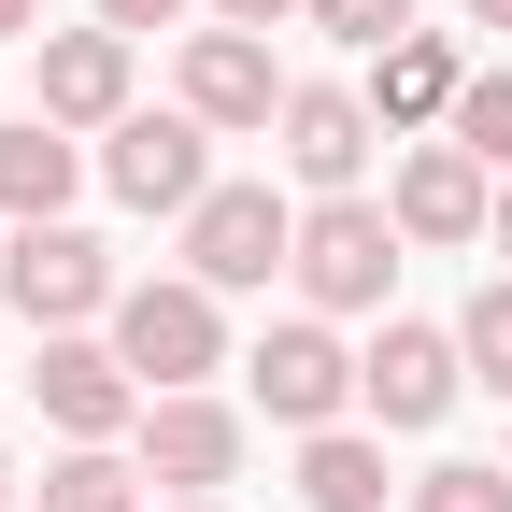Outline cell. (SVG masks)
I'll return each instance as SVG.
<instances>
[{"label": "cell", "mask_w": 512, "mask_h": 512, "mask_svg": "<svg viewBox=\"0 0 512 512\" xmlns=\"http://www.w3.org/2000/svg\"><path fill=\"white\" fill-rule=\"evenodd\" d=\"M114 356H128V384L185 399V384L214 370V285H200V271H185V285H128V299H114Z\"/></svg>", "instance_id": "6da1fadb"}, {"label": "cell", "mask_w": 512, "mask_h": 512, "mask_svg": "<svg viewBox=\"0 0 512 512\" xmlns=\"http://www.w3.org/2000/svg\"><path fill=\"white\" fill-rule=\"evenodd\" d=\"M285 256H299V214L271 200V185H214V200L185 214V271L200 285H271Z\"/></svg>", "instance_id": "7a4b0ae2"}, {"label": "cell", "mask_w": 512, "mask_h": 512, "mask_svg": "<svg viewBox=\"0 0 512 512\" xmlns=\"http://www.w3.org/2000/svg\"><path fill=\"white\" fill-rule=\"evenodd\" d=\"M285 271L328 299V313H370L384 271H399V228H384L370 200H328V214H299V256H285Z\"/></svg>", "instance_id": "3957f363"}, {"label": "cell", "mask_w": 512, "mask_h": 512, "mask_svg": "<svg viewBox=\"0 0 512 512\" xmlns=\"http://www.w3.org/2000/svg\"><path fill=\"white\" fill-rule=\"evenodd\" d=\"M114 200H143V214H200L214 200V171H200V114H114Z\"/></svg>", "instance_id": "277c9868"}, {"label": "cell", "mask_w": 512, "mask_h": 512, "mask_svg": "<svg viewBox=\"0 0 512 512\" xmlns=\"http://www.w3.org/2000/svg\"><path fill=\"white\" fill-rule=\"evenodd\" d=\"M0 285H15V313H29V328H86V313L114 299V256H100L86 228H29L15 256H0Z\"/></svg>", "instance_id": "5b68a950"}, {"label": "cell", "mask_w": 512, "mask_h": 512, "mask_svg": "<svg viewBox=\"0 0 512 512\" xmlns=\"http://www.w3.org/2000/svg\"><path fill=\"white\" fill-rule=\"evenodd\" d=\"M456 356H470V342H441V328H384V342L356 356V399H370L384 427H441V413H456Z\"/></svg>", "instance_id": "8992f818"}, {"label": "cell", "mask_w": 512, "mask_h": 512, "mask_svg": "<svg viewBox=\"0 0 512 512\" xmlns=\"http://www.w3.org/2000/svg\"><path fill=\"white\" fill-rule=\"evenodd\" d=\"M185 114H200V128H271L285 114L271 43H256V29H200V43H185Z\"/></svg>", "instance_id": "52a82bcc"}, {"label": "cell", "mask_w": 512, "mask_h": 512, "mask_svg": "<svg viewBox=\"0 0 512 512\" xmlns=\"http://www.w3.org/2000/svg\"><path fill=\"white\" fill-rule=\"evenodd\" d=\"M356 399V356L328 342V328H271L256 342V413H285V427H328Z\"/></svg>", "instance_id": "ba28073f"}, {"label": "cell", "mask_w": 512, "mask_h": 512, "mask_svg": "<svg viewBox=\"0 0 512 512\" xmlns=\"http://www.w3.org/2000/svg\"><path fill=\"white\" fill-rule=\"evenodd\" d=\"M143 470H157V484H185V498H214V484L242 470V427L200 399V384H185V399H157V413H143Z\"/></svg>", "instance_id": "9c48e42d"}, {"label": "cell", "mask_w": 512, "mask_h": 512, "mask_svg": "<svg viewBox=\"0 0 512 512\" xmlns=\"http://www.w3.org/2000/svg\"><path fill=\"white\" fill-rule=\"evenodd\" d=\"M285 171L342 200V185L370 171V100H342V86H285Z\"/></svg>", "instance_id": "30bf717a"}, {"label": "cell", "mask_w": 512, "mask_h": 512, "mask_svg": "<svg viewBox=\"0 0 512 512\" xmlns=\"http://www.w3.org/2000/svg\"><path fill=\"white\" fill-rule=\"evenodd\" d=\"M484 214H498V171H484L470 143H427V157L399 171V228H413V242H470Z\"/></svg>", "instance_id": "8fae6325"}, {"label": "cell", "mask_w": 512, "mask_h": 512, "mask_svg": "<svg viewBox=\"0 0 512 512\" xmlns=\"http://www.w3.org/2000/svg\"><path fill=\"white\" fill-rule=\"evenodd\" d=\"M43 413L72 427V441H114L128 427V356H100V342H72V328H43Z\"/></svg>", "instance_id": "7c38bea8"}, {"label": "cell", "mask_w": 512, "mask_h": 512, "mask_svg": "<svg viewBox=\"0 0 512 512\" xmlns=\"http://www.w3.org/2000/svg\"><path fill=\"white\" fill-rule=\"evenodd\" d=\"M43 114H57V128H114V114H128V29L43 43Z\"/></svg>", "instance_id": "4fadbf2b"}, {"label": "cell", "mask_w": 512, "mask_h": 512, "mask_svg": "<svg viewBox=\"0 0 512 512\" xmlns=\"http://www.w3.org/2000/svg\"><path fill=\"white\" fill-rule=\"evenodd\" d=\"M72 143H57V114H29V128H0V214H29V228H57V200H72Z\"/></svg>", "instance_id": "5bb4252c"}, {"label": "cell", "mask_w": 512, "mask_h": 512, "mask_svg": "<svg viewBox=\"0 0 512 512\" xmlns=\"http://www.w3.org/2000/svg\"><path fill=\"white\" fill-rule=\"evenodd\" d=\"M299 498H313V512H384V456H370V441H342V427H313Z\"/></svg>", "instance_id": "9a60e30c"}, {"label": "cell", "mask_w": 512, "mask_h": 512, "mask_svg": "<svg viewBox=\"0 0 512 512\" xmlns=\"http://www.w3.org/2000/svg\"><path fill=\"white\" fill-rule=\"evenodd\" d=\"M384 114H456V43H427V29L384 43Z\"/></svg>", "instance_id": "2e32d148"}, {"label": "cell", "mask_w": 512, "mask_h": 512, "mask_svg": "<svg viewBox=\"0 0 512 512\" xmlns=\"http://www.w3.org/2000/svg\"><path fill=\"white\" fill-rule=\"evenodd\" d=\"M456 143H470L484 171H512V72H470V86H456Z\"/></svg>", "instance_id": "e0dca14e"}, {"label": "cell", "mask_w": 512, "mask_h": 512, "mask_svg": "<svg viewBox=\"0 0 512 512\" xmlns=\"http://www.w3.org/2000/svg\"><path fill=\"white\" fill-rule=\"evenodd\" d=\"M43 512H128V470L86 441V456H57V470H43Z\"/></svg>", "instance_id": "ac0fdd59"}, {"label": "cell", "mask_w": 512, "mask_h": 512, "mask_svg": "<svg viewBox=\"0 0 512 512\" xmlns=\"http://www.w3.org/2000/svg\"><path fill=\"white\" fill-rule=\"evenodd\" d=\"M456 342H470V370L512 399V285H484V299H470V328H456Z\"/></svg>", "instance_id": "d6986e66"}, {"label": "cell", "mask_w": 512, "mask_h": 512, "mask_svg": "<svg viewBox=\"0 0 512 512\" xmlns=\"http://www.w3.org/2000/svg\"><path fill=\"white\" fill-rule=\"evenodd\" d=\"M413 512H512V470H427Z\"/></svg>", "instance_id": "ffe728a7"}, {"label": "cell", "mask_w": 512, "mask_h": 512, "mask_svg": "<svg viewBox=\"0 0 512 512\" xmlns=\"http://www.w3.org/2000/svg\"><path fill=\"white\" fill-rule=\"evenodd\" d=\"M313 29H342V43H399L413 0H313Z\"/></svg>", "instance_id": "44dd1931"}, {"label": "cell", "mask_w": 512, "mask_h": 512, "mask_svg": "<svg viewBox=\"0 0 512 512\" xmlns=\"http://www.w3.org/2000/svg\"><path fill=\"white\" fill-rule=\"evenodd\" d=\"M185 0H100V29H171Z\"/></svg>", "instance_id": "7402d4cb"}, {"label": "cell", "mask_w": 512, "mask_h": 512, "mask_svg": "<svg viewBox=\"0 0 512 512\" xmlns=\"http://www.w3.org/2000/svg\"><path fill=\"white\" fill-rule=\"evenodd\" d=\"M214 15H228V29H271V15H299V0H214Z\"/></svg>", "instance_id": "603a6c76"}, {"label": "cell", "mask_w": 512, "mask_h": 512, "mask_svg": "<svg viewBox=\"0 0 512 512\" xmlns=\"http://www.w3.org/2000/svg\"><path fill=\"white\" fill-rule=\"evenodd\" d=\"M15 29H29V0H0V43H15Z\"/></svg>", "instance_id": "cb8c5ba5"}, {"label": "cell", "mask_w": 512, "mask_h": 512, "mask_svg": "<svg viewBox=\"0 0 512 512\" xmlns=\"http://www.w3.org/2000/svg\"><path fill=\"white\" fill-rule=\"evenodd\" d=\"M470 15H484V29H512V0H470Z\"/></svg>", "instance_id": "d4e9b609"}, {"label": "cell", "mask_w": 512, "mask_h": 512, "mask_svg": "<svg viewBox=\"0 0 512 512\" xmlns=\"http://www.w3.org/2000/svg\"><path fill=\"white\" fill-rule=\"evenodd\" d=\"M498 256H512V185H498Z\"/></svg>", "instance_id": "484cf974"}, {"label": "cell", "mask_w": 512, "mask_h": 512, "mask_svg": "<svg viewBox=\"0 0 512 512\" xmlns=\"http://www.w3.org/2000/svg\"><path fill=\"white\" fill-rule=\"evenodd\" d=\"M0 498H15V470H0Z\"/></svg>", "instance_id": "4316f807"}, {"label": "cell", "mask_w": 512, "mask_h": 512, "mask_svg": "<svg viewBox=\"0 0 512 512\" xmlns=\"http://www.w3.org/2000/svg\"><path fill=\"white\" fill-rule=\"evenodd\" d=\"M185 512H214V498H185Z\"/></svg>", "instance_id": "83f0119b"}]
</instances>
